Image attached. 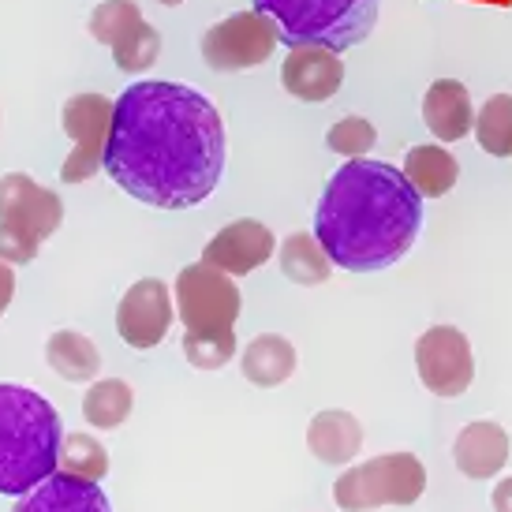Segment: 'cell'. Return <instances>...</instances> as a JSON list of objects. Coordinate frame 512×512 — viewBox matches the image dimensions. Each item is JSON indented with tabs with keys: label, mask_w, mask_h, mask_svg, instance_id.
<instances>
[{
	"label": "cell",
	"mask_w": 512,
	"mask_h": 512,
	"mask_svg": "<svg viewBox=\"0 0 512 512\" xmlns=\"http://www.w3.org/2000/svg\"><path fill=\"white\" fill-rule=\"evenodd\" d=\"M105 172L154 210L199 206L225 176V120L195 86L143 79L116 98Z\"/></svg>",
	"instance_id": "6da1fadb"
},
{
	"label": "cell",
	"mask_w": 512,
	"mask_h": 512,
	"mask_svg": "<svg viewBox=\"0 0 512 512\" xmlns=\"http://www.w3.org/2000/svg\"><path fill=\"white\" fill-rule=\"evenodd\" d=\"M423 232V195L404 169L352 157L329 176L314 210V236L348 273H378L412 251Z\"/></svg>",
	"instance_id": "7a4b0ae2"
},
{
	"label": "cell",
	"mask_w": 512,
	"mask_h": 512,
	"mask_svg": "<svg viewBox=\"0 0 512 512\" xmlns=\"http://www.w3.org/2000/svg\"><path fill=\"white\" fill-rule=\"evenodd\" d=\"M60 415L27 385L0 382V494L23 498L60 468Z\"/></svg>",
	"instance_id": "3957f363"
},
{
	"label": "cell",
	"mask_w": 512,
	"mask_h": 512,
	"mask_svg": "<svg viewBox=\"0 0 512 512\" xmlns=\"http://www.w3.org/2000/svg\"><path fill=\"white\" fill-rule=\"evenodd\" d=\"M251 4L273 19L281 45L288 49L326 45L333 53L367 42L382 8V0H251Z\"/></svg>",
	"instance_id": "277c9868"
},
{
	"label": "cell",
	"mask_w": 512,
	"mask_h": 512,
	"mask_svg": "<svg viewBox=\"0 0 512 512\" xmlns=\"http://www.w3.org/2000/svg\"><path fill=\"white\" fill-rule=\"evenodd\" d=\"M64 221V202L53 187L34 184L27 172L0 176V258L27 266L38 258L42 240H49Z\"/></svg>",
	"instance_id": "5b68a950"
},
{
	"label": "cell",
	"mask_w": 512,
	"mask_h": 512,
	"mask_svg": "<svg viewBox=\"0 0 512 512\" xmlns=\"http://www.w3.org/2000/svg\"><path fill=\"white\" fill-rule=\"evenodd\" d=\"M427 490V468L415 453H385L348 468L333 486L337 509L370 512L385 505H415Z\"/></svg>",
	"instance_id": "8992f818"
},
{
	"label": "cell",
	"mask_w": 512,
	"mask_h": 512,
	"mask_svg": "<svg viewBox=\"0 0 512 512\" xmlns=\"http://www.w3.org/2000/svg\"><path fill=\"white\" fill-rule=\"evenodd\" d=\"M172 299H176V314L184 322V333H228V329H236L243 307L236 281L228 273L206 266V262L184 266L176 273Z\"/></svg>",
	"instance_id": "52a82bcc"
},
{
	"label": "cell",
	"mask_w": 512,
	"mask_h": 512,
	"mask_svg": "<svg viewBox=\"0 0 512 512\" xmlns=\"http://www.w3.org/2000/svg\"><path fill=\"white\" fill-rule=\"evenodd\" d=\"M116 101L105 98L101 90H83L72 94L60 109V128L72 139V154L60 165V180L64 184H83L98 169H105V146H109V131H113Z\"/></svg>",
	"instance_id": "ba28073f"
},
{
	"label": "cell",
	"mask_w": 512,
	"mask_h": 512,
	"mask_svg": "<svg viewBox=\"0 0 512 512\" xmlns=\"http://www.w3.org/2000/svg\"><path fill=\"white\" fill-rule=\"evenodd\" d=\"M273 45H277L273 19L262 15L258 8H247V12H232L228 19L214 23V27L202 34L199 49H202V60L214 72L236 75L266 64L273 57Z\"/></svg>",
	"instance_id": "9c48e42d"
},
{
	"label": "cell",
	"mask_w": 512,
	"mask_h": 512,
	"mask_svg": "<svg viewBox=\"0 0 512 512\" xmlns=\"http://www.w3.org/2000/svg\"><path fill=\"white\" fill-rule=\"evenodd\" d=\"M415 370L423 389L434 397H464L475 378V356H471V341L464 329L456 326H430L419 341H415Z\"/></svg>",
	"instance_id": "30bf717a"
},
{
	"label": "cell",
	"mask_w": 512,
	"mask_h": 512,
	"mask_svg": "<svg viewBox=\"0 0 512 512\" xmlns=\"http://www.w3.org/2000/svg\"><path fill=\"white\" fill-rule=\"evenodd\" d=\"M172 326V292L165 281L157 277H143L124 292V299L116 303V333L120 341L150 352L165 341V333Z\"/></svg>",
	"instance_id": "8fae6325"
},
{
	"label": "cell",
	"mask_w": 512,
	"mask_h": 512,
	"mask_svg": "<svg viewBox=\"0 0 512 512\" xmlns=\"http://www.w3.org/2000/svg\"><path fill=\"white\" fill-rule=\"evenodd\" d=\"M270 258H273V232L262 221H255V217L228 221L221 232H214V240L202 247V262L228 273V277H247L258 266H266Z\"/></svg>",
	"instance_id": "7c38bea8"
},
{
	"label": "cell",
	"mask_w": 512,
	"mask_h": 512,
	"mask_svg": "<svg viewBox=\"0 0 512 512\" xmlns=\"http://www.w3.org/2000/svg\"><path fill=\"white\" fill-rule=\"evenodd\" d=\"M281 83L296 101L318 105L329 101L344 83V60L326 45H296L288 49V60L281 64Z\"/></svg>",
	"instance_id": "4fadbf2b"
},
{
	"label": "cell",
	"mask_w": 512,
	"mask_h": 512,
	"mask_svg": "<svg viewBox=\"0 0 512 512\" xmlns=\"http://www.w3.org/2000/svg\"><path fill=\"white\" fill-rule=\"evenodd\" d=\"M12 512H113V505L94 479L53 471L45 483H38L30 494L15 501Z\"/></svg>",
	"instance_id": "5bb4252c"
},
{
	"label": "cell",
	"mask_w": 512,
	"mask_h": 512,
	"mask_svg": "<svg viewBox=\"0 0 512 512\" xmlns=\"http://www.w3.org/2000/svg\"><path fill=\"white\" fill-rule=\"evenodd\" d=\"M509 453H512L509 430L490 423V419L468 423L453 441L456 468H460V475H468V479H494V475H501V468L509 464Z\"/></svg>",
	"instance_id": "9a60e30c"
},
{
	"label": "cell",
	"mask_w": 512,
	"mask_h": 512,
	"mask_svg": "<svg viewBox=\"0 0 512 512\" xmlns=\"http://www.w3.org/2000/svg\"><path fill=\"white\" fill-rule=\"evenodd\" d=\"M423 120L434 139L441 143H460L464 135L475 131V109H471V94L460 79H438L430 83L423 94Z\"/></svg>",
	"instance_id": "2e32d148"
},
{
	"label": "cell",
	"mask_w": 512,
	"mask_h": 512,
	"mask_svg": "<svg viewBox=\"0 0 512 512\" xmlns=\"http://www.w3.org/2000/svg\"><path fill=\"white\" fill-rule=\"evenodd\" d=\"M307 449L322 464H352L363 449V427L352 412L326 408L307 423Z\"/></svg>",
	"instance_id": "e0dca14e"
},
{
	"label": "cell",
	"mask_w": 512,
	"mask_h": 512,
	"mask_svg": "<svg viewBox=\"0 0 512 512\" xmlns=\"http://www.w3.org/2000/svg\"><path fill=\"white\" fill-rule=\"evenodd\" d=\"M243 378L258 389H273V385H285L296 374V348L281 333H262L255 341L243 348Z\"/></svg>",
	"instance_id": "ac0fdd59"
},
{
	"label": "cell",
	"mask_w": 512,
	"mask_h": 512,
	"mask_svg": "<svg viewBox=\"0 0 512 512\" xmlns=\"http://www.w3.org/2000/svg\"><path fill=\"white\" fill-rule=\"evenodd\" d=\"M404 176L412 180V187L423 199H441L460 180V165H456V157L445 146L427 143L408 150V157H404Z\"/></svg>",
	"instance_id": "d6986e66"
},
{
	"label": "cell",
	"mask_w": 512,
	"mask_h": 512,
	"mask_svg": "<svg viewBox=\"0 0 512 512\" xmlns=\"http://www.w3.org/2000/svg\"><path fill=\"white\" fill-rule=\"evenodd\" d=\"M45 359L68 382H94L101 370L98 344L90 341V337H83V333H75V329H57L45 341Z\"/></svg>",
	"instance_id": "ffe728a7"
},
{
	"label": "cell",
	"mask_w": 512,
	"mask_h": 512,
	"mask_svg": "<svg viewBox=\"0 0 512 512\" xmlns=\"http://www.w3.org/2000/svg\"><path fill=\"white\" fill-rule=\"evenodd\" d=\"M277 262H281V273H285L288 281L303 288L326 285L329 273H333L326 247L311 232H292V236H285L281 251H277Z\"/></svg>",
	"instance_id": "44dd1931"
},
{
	"label": "cell",
	"mask_w": 512,
	"mask_h": 512,
	"mask_svg": "<svg viewBox=\"0 0 512 512\" xmlns=\"http://www.w3.org/2000/svg\"><path fill=\"white\" fill-rule=\"evenodd\" d=\"M135 408V389L124 378H101L86 389L83 419L98 430H116Z\"/></svg>",
	"instance_id": "7402d4cb"
},
{
	"label": "cell",
	"mask_w": 512,
	"mask_h": 512,
	"mask_svg": "<svg viewBox=\"0 0 512 512\" xmlns=\"http://www.w3.org/2000/svg\"><path fill=\"white\" fill-rule=\"evenodd\" d=\"M475 139L490 157H512V94H494L475 113Z\"/></svg>",
	"instance_id": "603a6c76"
},
{
	"label": "cell",
	"mask_w": 512,
	"mask_h": 512,
	"mask_svg": "<svg viewBox=\"0 0 512 512\" xmlns=\"http://www.w3.org/2000/svg\"><path fill=\"white\" fill-rule=\"evenodd\" d=\"M60 471L98 483V479L109 475V453H105V445L94 434H83V430L64 434V441H60Z\"/></svg>",
	"instance_id": "cb8c5ba5"
},
{
	"label": "cell",
	"mask_w": 512,
	"mask_h": 512,
	"mask_svg": "<svg viewBox=\"0 0 512 512\" xmlns=\"http://www.w3.org/2000/svg\"><path fill=\"white\" fill-rule=\"evenodd\" d=\"M109 53H113L120 72L139 75V72H146V68L157 60V53H161V34H157V27H150V23L143 19V23H135Z\"/></svg>",
	"instance_id": "d4e9b609"
},
{
	"label": "cell",
	"mask_w": 512,
	"mask_h": 512,
	"mask_svg": "<svg viewBox=\"0 0 512 512\" xmlns=\"http://www.w3.org/2000/svg\"><path fill=\"white\" fill-rule=\"evenodd\" d=\"M135 23H143V12L135 0H101L90 15V34H94V42L113 49Z\"/></svg>",
	"instance_id": "484cf974"
},
{
	"label": "cell",
	"mask_w": 512,
	"mask_h": 512,
	"mask_svg": "<svg viewBox=\"0 0 512 512\" xmlns=\"http://www.w3.org/2000/svg\"><path fill=\"white\" fill-rule=\"evenodd\" d=\"M184 359L195 370H221L236 359V333H184Z\"/></svg>",
	"instance_id": "4316f807"
},
{
	"label": "cell",
	"mask_w": 512,
	"mask_h": 512,
	"mask_svg": "<svg viewBox=\"0 0 512 512\" xmlns=\"http://www.w3.org/2000/svg\"><path fill=\"white\" fill-rule=\"evenodd\" d=\"M374 143H378V131L363 116H344V120H337L326 131V146L333 154L348 157V161L352 157H367V150H374Z\"/></svg>",
	"instance_id": "83f0119b"
},
{
	"label": "cell",
	"mask_w": 512,
	"mask_h": 512,
	"mask_svg": "<svg viewBox=\"0 0 512 512\" xmlns=\"http://www.w3.org/2000/svg\"><path fill=\"white\" fill-rule=\"evenodd\" d=\"M12 299H15V270L12 262L0 258V314L12 307Z\"/></svg>",
	"instance_id": "f1b7e54d"
},
{
	"label": "cell",
	"mask_w": 512,
	"mask_h": 512,
	"mask_svg": "<svg viewBox=\"0 0 512 512\" xmlns=\"http://www.w3.org/2000/svg\"><path fill=\"white\" fill-rule=\"evenodd\" d=\"M490 505H494V512H512V479H501V483L494 486Z\"/></svg>",
	"instance_id": "f546056e"
},
{
	"label": "cell",
	"mask_w": 512,
	"mask_h": 512,
	"mask_svg": "<svg viewBox=\"0 0 512 512\" xmlns=\"http://www.w3.org/2000/svg\"><path fill=\"white\" fill-rule=\"evenodd\" d=\"M157 4H165V8H176V4H184V0H157Z\"/></svg>",
	"instance_id": "4dcf8cb0"
}]
</instances>
